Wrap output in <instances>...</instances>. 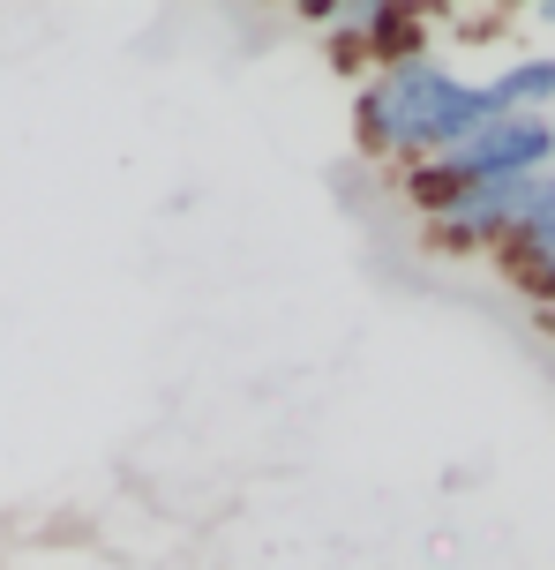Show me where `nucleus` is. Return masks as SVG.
Returning <instances> with one entry per match:
<instances>
[{
  "instance_id": "obj_1",
  "label": "nucleus",
  "mask_w": 555,
  "mask_h": 570,
  "mask_svg": "<svg viewBox=\"0 0 555 570\" xmlns=\"http://www.w3.org/2000/svg\"><path fill=\"white\" fill-rule=\"evenodd\" d=\"M503 106L488 98V83H458L443 60L413 53V60H383L376 76L360 83V142L383 150V158H428L436 166L443 150H458L473 128H488Z\"/></svg>"
},
{
  "instance_id": "obj_2",
  "label": "nucleus",
  "mask_w": 555,
  "mask_h": 570,
  "mask_svg": "<svg viewBox=\"0 0 555 570\" xmlns=\"http://www.w3.org/2000/svg\"><path fill=\"white\" fill-rule=\"evenodd\" d=\"M555 158V120L548 114H496L488 128H473L458 150H443L436 166L413 173V203L436 210L450 188H480V180H533Z\"/></svg>"
},
{
  "instance_id": "obj_3",
  "label": "nucleus",
  "mask_w": 555,
  "mask_h": 570,
  "mask_svg": "<svg viewBox=\"0 0 555 570\" xmlns=\"http://www.w3.org/2000/svg\"><path fill=\"white\" fill-rule=\"evenodd\" d=\"M533 180H541V173H533ZM533 180H480V188H450L428 218H436V233L450 240V248H488V240H503V233L526 218Z\"/></svg>"
},
{
  "instance_id": "obj_4",
  "label": "nucleus",
  "mask_w": 555,
  "mask_h": 570,
  "mask_svg": "<svg viewBox=\"0 0 555 570\" xmlns=\"http://www.w3.org/2000/svg\"><path fill=\"white\" fill-rule=\"evenodd\" d=\"M496 248H503V271L526 285V293L555 301V173H541V180H533L526 218L503 233Z\"/></svg>"
},
{
  "instance_id": "obj_5",
  "label": "nucleus",
  "mask_w": 555,
  "mask_h": 570,
  "mask_svg": "<svg viewBox=\"0 0 555 570\" xmlns=\"http://www.w3.org/2000/svg\"><path fill=\"white\" fill-rule=\"evenodd\" d=\"M488 98H496L503 114H541L555 98V53H533V60H518V68H503L496 83H488Z\"/></svg>"
},
{
  "instance_id": "obj_6",
  "label": "nucleus",
  "mask_w": 555,
  "mask_h": 570,
  "mask_svg": "<svg viewBox=\"0 0 555 570\" xmlns=\"http://www.w3.org/2000/svg\"><path fill=\"white\" fill-rule=\"evenodd\" d=\"M541 16H548V23H555V0H548V8H541Z\"/></svg>"
}]
</instances>
